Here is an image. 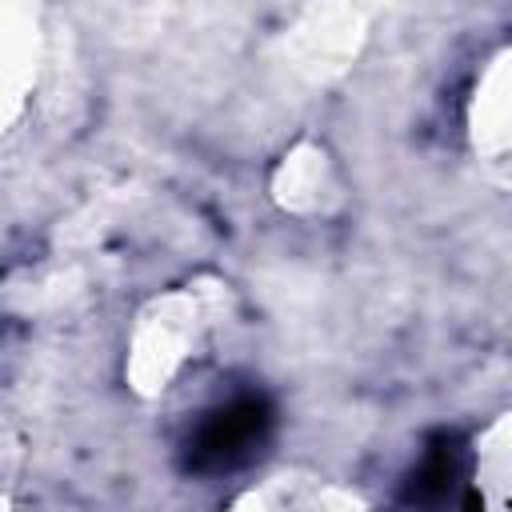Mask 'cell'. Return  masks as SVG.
<instances>
[{
	"label": "cell",
	"mask_w": 512,
	"mask_h": 512,
	"mask_svg": "<svg viewBox=\"0 0 512 512\" xmlns=\"http://www.w3.org/2000/svg\"><path fill=\"white\" fill-rule=\"evenodd\" d=\"M268 432V408L260 400H232L224 408H216L188 440V456H192V468H204V472H220V468H232L240 460L252 456V448L264 440Z\"/></svg>",
	"instance_id": "1"
}]
</instances>
